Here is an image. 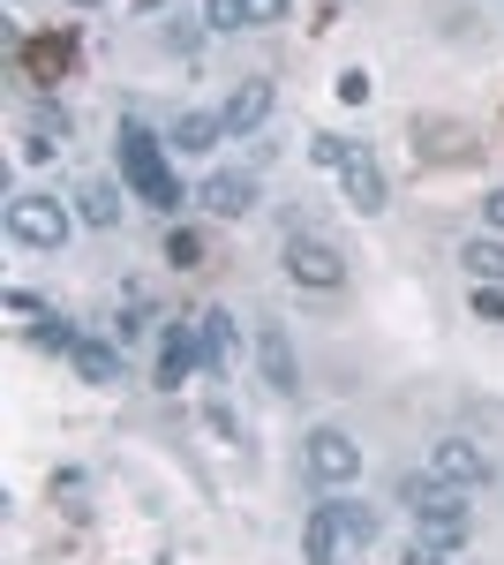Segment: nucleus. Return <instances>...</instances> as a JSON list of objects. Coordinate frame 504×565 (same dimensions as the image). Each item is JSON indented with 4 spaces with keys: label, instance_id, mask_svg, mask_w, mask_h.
<instances>
[{
    "label": "nucleus",
    "instance_id": "nucleus-3",
    "mask_svg": "<svg viewBox=\"0 0 504 565\" xmlns=\"http://www.w3.org/2000/svg\"><path fill=\"white\" fill-rule=\"evenodd\" d=\"M415 543L429 551H460L467 535H474V513H467V490H444V482H421L415 476Z\"/></svg>",
    "mask_w": 504,
    "mask_h": 565
},
{
    "label": "nucleus",
    "instance_id": "nucleus-26",
    "mask_svg": "<svg viewBox=\"0 0 504 565\" xmlns=\"http://www.w3.org/2000/svg\"><path fill=\"white\" fill-rule=\"evenodd\" d=\"M482 218H490V226H497V234H504V181H497V189H490V196H482Z\"/></svg>",
    "mask_w": 504,
    "mask_h": 565
},
{
    "label": "nucleus",
    "instance_id": "nucleus-16",
    "mask_svg": "<svg viewBox=\"0 0 504 565\" xmlns=\"http://www.w3.org/2000/svg\"><path fill=\"white\" fill-rule=\"evenodd\" d=\"M218 136H226V121L196 106V114H181V121H173V151H181V159H204V151L218 143Z\"/></svg>",
    "mask_w": 504,
    "mask_h": 565
},
{
    "label": "nucleus",
    "instance_id": "nucleus-21",
    "mask_svg": "<svg viewBox=\"0 0 504 565\" xmlns=\"http://www.w3.org/2000/svg\"><path fill=\"white\" fill-rule=\"evenodd\" d=\"M346 151H354V143H346V136H309V159H317V167H346Z\"/></svg>",
    "mask_w": 504,
    "mask_h": 565
},
{
    "label": "nucleus",
    "instance_id": "nucleus-25",
    "mask_svg": "<svg viewBox=\"0 0 504 565\" xmlns=\"http://www.w3.org/2000/svg\"><path fill=\"white\" fill-rule=\"evenodd\" d=\"M444 558H452V551H429V543H407V558H399V565H444Z\"/></svg>",
    "mask_w": 504,
    "mask_h": 565
},
{
    "label": "nucleus",
    "instance_id": "nucleus-12",
    "mask_svg": "<svg viewBox=\"0 0 504 565\" xmlns=\"http://www.w3.org/2000/svg\"><path fill=\"white\" fill-rule=\"evenodd\" d=\"M196 204H204L211 218H249L256 204H264V181H256V174H234V167H226V174H211L204 189H196Z\"/></svg>",
    "mask_w": 504,
    "mask_h": 565
},
{
    "label": "nucleus",
    "instance_id": "nucleus-13",
    "mask_svg": "<svg viewBox=\"0 0 504 565\" xmlns=\"http://www.w3.org/2000/svg\"><path fill=\"white\" fill-rule=\"evenodd\" d=\"M196 332H204V370H211V377H226V370L242 362V348H234V309H204Z\"/></svg>",
    "mask_w": 504,
    "mask_h": 565
},
{
    "label": "nucleus",
    "instance_id": "nucleus-14",
    "mask_svg": "<svg viewBox=\"0 0 504 565\" xmlns=\"http://www.w3.org/2000/svg\"><path fill=\"white\" fill-rule=\"evenodd\" d=\"M68 362H76V377H84V385H98V392L121 385V340H76V354H68Z\"/></svg>",
    "mask_w": 504,
    "mask_h": 565
},
{
    "label": "nucleus",
    "instance_id": "nucleus-17",
    "mask_svg": "<svg viewBox=\"0 0 504 565\" xmlns=\"http://www.w3.org/2000/svg\"><path fill=\"white\" fill-rule=\"evenodd\" d=\"M76 218L98 226V234L121 226V189H114V181H84V189H76Z\"/></svg>",
    "mask_w": 504,
    "mask_h": 565
},
{
    "label": "nucleus",
    "instance_id": "nucleus-22",
    "mask_svg": "<svg viewBox=\"0 0 504 565\" xmlns=\"http://www.w3.org/2000/svg\"><path fill=\"white\" fill-rule=\"evenodd\" d=\"M287 8H294V0H249V31H271V23H287Z\"/></svg>",
    "mask_w": 504,
    "mask_h": 565
},
{
    "label": "nucleus",
    "instance_id": "nucleus-5",
    "mask_svg": "<svg viewBox=\"0 0 504 565\" xmlns=\"http://www.w3.org/2000/svg\"><path fill=\"white\" fill-rule=\"evenodd\" d=\"M301 468H309V482H324V490H346V482H362V445L339 430V423H317V430L301 437Z\"/></svg>",
    "mask_w": 504,
    "mask_h": 565
},
{
    "label": "nucleus",
    "instance_id": "nucleus-11",
    "mask_svg": "<svg viewBox=\"0 0 504 565\" xmlns=\"http://www.w3.org/2000/svg\"><path fill=\"white\" fill-rule=\"evenodd\" d=\"M271 106H279V90H271V76H249V84H234V90H226L218 121H226V136H256L264 121H271Z\"/></svg>",
    "mask_w": 504,
    "mask_h": 565
},
{
    "label": "nucleus",
    "instance_id": "nucleus-27",
    "mask_svg": "<svg viewBox=\"0 0 504 565\" xmlns=\"http://www.w3.org/2000/svg\"><path fill=\"white\" fill-rule=\"evenodd\" d=\"M68 8H98V0H68Z\"/></svg>",
    "mask_w": 504,
    "mask_h": 565
},
{
    "label": "nucleus",
    "instance_id": "nucleus-23",
    "mask_svg": "<svg viewBox=\"0 0 504 565\" xmlns=\"http://www.w3.org/2000/svg\"><path fill=\"white\" fill-rule=\"evenodd\" d=\"M369 68H346V76H339V98H346V106H369Z\"/></svg>",
    "mask_w": 504,
    "mask_h": 565
},
{
    "label": "nucleus",
    "instance_id": "nucleus-20",
    "mask_svg": "<svg viewBox=\"0 0 504 565\" xmlns=\"http://www.w3.org/2000/svg\"><path fill=\"white\" fill-rule=\"evenodd\" d=\"M211 31H249V0H204Z\"/></svg>",
    "mask_w": 504,
    "mask_h": 565
},
{
    "label": "nucleus",
    "instance_id": "nucleus-19",
    "mask_svg": "<svg viewBox=\"0 0 504 565\" xmlns=\"http://www.w3.org/2000/svg\"><path fill=\"white\" fill-rule=\"evenodd\" d=\"M204 257H211V242L196 234V226H167V264H181V271H196Z\"/></svg>",
    "mask_w": 504,
    "mask_h": 565
},
{
    "label": "nucleus",
    "instance_id": "nucleus-9",
    "mask_svg": "<svg viewBox=\"0 0 504 565\" xmlns=\"http://www.w3.org/2000/svg\"><path fill=\"white\" fill-rule=\"evenodd\" d=\"M339 189H346V204L362 218H377L384 204H392V189H384V167H377V151L369 143H354L346 151V167H339Z\"/></svg>",
    "mask_w": 504,
    "mask_h": 565
},
{
    "label": "nucleus",
    "instance_id": "nucleus-1",
    "mask_svg": "<svg viewBox=\"0 0 504 565\" xmlns=\"http://www.w3.org/2000/svg\"><path fill=\"white\" fill-rule=\"evenodd\" d=\"M369 543H377V513L354 505V498H324L301 527V558L309 565H362Z\"/></svg>",
    "mask_w": 504,
    "mask_h": 565
},
{
    "label": "nucleus",
    "instance_id": "nucleus-15",
    "mask_svg": "<svg viewBox=\"0 0 504 565\" xmlns=\"http://www.w3.org/2000/svg\"><path fill=\"white\" fill-rule=\"evenodd\" d=\"M68 53H76L68 31H61V39H31V45H23V84H53V76L68 68Z\"/></svg>",
    "mask_w": 504,
    "mask_h": 565
},
{
    "label": "nucleus",
    "instance_id": "nucleus-4",
    "mask_svg": "<svg viewBox=\"0 0 504 565\" xmlns=\"http://www.w3.org/2000/svg\"><path fill=\"white\" fill-rule=\"evenodd\" d=\"M0 218H8V242H23V249H61L76 234V212L61 196H45V189H15Z\"/></svg>",
    "mask_w": 504,
    "mask_h": 565
},
{
    "label": "nucleus",
    "instance_id": "nucleus-2",
    "mask_svg": "<svg viewBox=\"0 0 504 565\" xmlns=\"http://www.w3.org/2000/svg\"><path fill=\"white\" fill-rule=\"evenodd\" d=\"M114 151H121V189L136 204H151V212H167V218L181 212V181H173V167H167V143L143 129V121H121Z\"/></svg>",
    "mask_w": 504,
    "mask_h": 565
},
{
    "label": "nucleus",
    "instance_id": "nucleus-10",
    "mask_svg": "<svg viewBox=\"0 0 504 565\" xmlns=\"http://www.w3.org/2000/svg\"><path fill=\"white\" fill-rule=\"evenodd\" d=\"M196 370H204V332H196V317H189V324H167V340H159V392H181Z\"/></svg>",
    "mask_w": 504,
    "mask_h": 565
},
{
    "label": "nucleus",
    "instance_id": "nucleus-7",
    "mask_svg": "<svg viewBox=\"0 0 504 565\" xmlns=\"http://www.w3.org/2000/svg\"><path fill=\"white\" fill-rule=\"evenodd\" d=\"M287 279L309 287V295H339L346 287V257L332 242H317V234H287Z\"/></svg>",
    "mask_w": 504,
    "mask_h": 565
},
{
    "label": "nucleus",
    "instance_id": "nucleus-18",
    "mask_svg": "<svg viewBox=\"0 0 504 565\" xmlns=\"http://www.w3.org/2000/svg\"><path fill=\"white\" fill-rule=\"evenodd\" d=\"M460 264L474 271V287H504V242H482V234H474L460 249Z\"/></svg>",
    "mask_w": 504,
    "mask_h": 565
},
{
    "label": "nucleus",
    "instance_id": "nucleus-24",
    "mask_svg": "<svg viewBox=\"0 0 504 565\" xmlns=\"http://www.w3.org/2000/svg\"><path fill=\"white\" fill-rule=\"evenodd\" d=\"M474 317H490V324L504 317V295H497V287H474Z\"/></svg>",
    "mask_w": 504,
    "mask_h": 565
},
{
    "label": "nucleus",
    "instance_id": "nucleus-6",
    "mask_svg": "<svg viewBox=\"0 0 504 565\" xmlns=\"http://www.w3.org/2000/svg\"><path fill=\"white\" fill-rule=\"evenodd\" d=\"M421 482H444V490H482L490 482V452L474 437H437L421 452Z\"/></svg>",
    "mask_w": 504,
    "mask_h": 565
},
{
    "label": "nucleus",
    "instance_id": "nucleus-8",
    "mask_svg": "<svg viewBox=\"0 0 504 565\" xmlns=\"http://www.w3.org/2000/svg\"><path fill=\"white\" fill-rule=\"evenodd\" d=\"M256 370H264V385L279 392V399H294V392H301L294 340H287V324H279V317H264V324H256Z\"/></svg>",
    "mask_w": 504,
    "mask_h": 565
}]
</instances>
